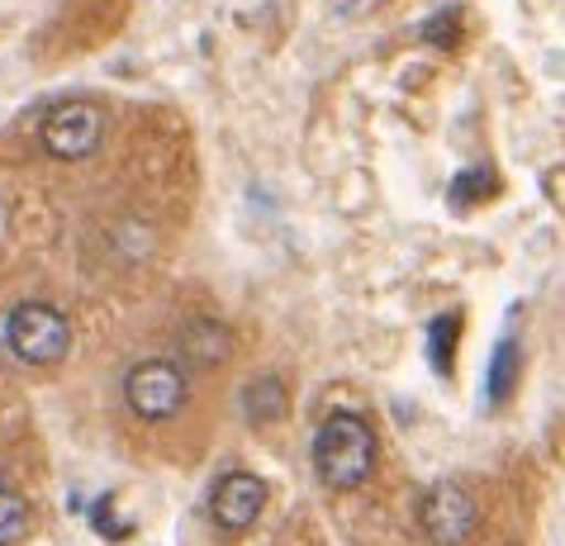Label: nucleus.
I'll use <instances>...</instances> for the list:
<instances>
[{
    "mask_svg": "<svg viewBox=\"0 0 565 546\" xmlns=\"http://www.w3.org/2000/svg\"><path fill=\"white\" fill-rule=\"evenodd\" d=\"M266 508V480H257L253 471H228L210 494V513L224 533H243L253 527Z\"/></svg>",
    "mask_w": 565,
    "mask_h": 546,
    "instance_id": "6",
    "label": "nucleus"
},
{
    "mask_svg": "<svg viewBox=\"0 0 565 546\" xmlns=\"http://www.w3.org/2000/svg\"><path fill=\"white\" fill-rule=\"evenodd\" d=\"M34 533V508H29L24 494L0 490V546H20Z\"/></svg>",
    "mask_w": 565,
    "mask_h": 546,
    "instance_id": "10",
    "label": "nucleus"
},
{
    "mask_svg": "<svg viewBox=\"0 0 565 546\" xmlns=\"http://www.w3.org/2000/svg\"><path fill=\"white\" fill-rule=\"evenodd\" d=\"M0 328H6V342L14 352V362L24 366H57L62 356L72 352V323L62 309L43 304V300H24L14 304L6 319H0Z\"/></svg>",
    "mask_w": 565,
    "mask_h": 546,
    "instance_id": "2",
    "label": "nucleus"
},
{
    "mask_svg": "<svg viewBox=\"0 0 565 546\" xmlns=\"http://www.w3.org/2000/svg\"><path fill=\"white\" fill-rule=\"evenodd\" d=\"M286 385H280V376H253L243 389V414L253 418V424H276V418H286Z\"/></svg>",
    "mask_w": 565,
    "mask_h": 546,
    "instance_id": "8",
    "label": "nucleus"
},
{
    "mask_svg": "<svg viewBox=\"0 0 565 546\" xmlns=\"http://www.w3.org/2000/svg\"><path fill=\"white\" fill-rule=\"evenodd\" d=\"M0 490H6V480H0Z\"/></svg>",
    "mask_w": 565,
    "mask_h": 546,
    "instance_id": "14",
    "label": "nucleus"
},
{
    "mask_svg": "<svg viewBox=\"0 0 565 546\" xmlns=\"http://www.w3.org/2000/svg\"><path fill=\"white\" fill-rule=\"evenodd\" d=\"M185 395H191V381L177 362H138L124 376V404L143 418V424H167L185 409Z\"/></svg>",
    "mask_w": 565,
    "mask_h": 546,
    "instance_id": "3",
    "label": "nucleus"
},
{
    "mask_svg": "<svg viewBox=\"0 0 565 546\" xmlns=\"http://www.w3.org/2000/svg\"><path fill=\"white\" fill-rule=\"evenodd\" d=\"M518 376H523V352H518V338H499V347L490 356V376H484V395H490V404H504L513 395Z\"/></svg>",
    "mask_w": 565,
    "mask_h": 546,
    "instance_id": "9",
    "label": "nucleus"
},
{
    "mask_svg": "<svg viewBox=\"0 0 565 546\" xmlns=\"http://www.w3.org/2000/svg\"><path fill=\"white\" fill-rule=\"evenodd\" d=\"M375 428L352 409L328 414L319 432H313V471H319L323 485L333 490H356L375 475Z\"/></svg>",
    "mask_w": 565,
    "mask_h": 546,
    "instance_id": "1",
    "label": "nucleus"
},
{
    "mask_svg": "<svg viewBox=\"0 0 565 546\" xmlns=\"http://www.w3.org/2000/svg\"><path fill=\"white\" fill-rule=\"evenodd\" d=\"M177 347H181V362H191L200 371H214V366H224L233 356V333L224 323H214V319H195V323L181 328Z\"/></svg>",
    "mask_w": 565,
    "mask_h": 546,
    "instance_id": "7",
    "label": "nucleus"
},
{
    "mask_svg": "<svg viewBox=\"0 0 565 546\" xmlns=\"http://www.w3.org/2000/svg\"><path fill=\"white\" fill-rule=\"evenodd\" d=\"M499 191V176L490 167H470V171H461L457 181H451V191H447V200H451V210H470V205H480V200H490Z\"/></svg>",
    "mask_w": 565,
    "mask_h": 546,
    "instance_id": "12",
    "label": "nucleus"
},
{
    "mask_svg": "<svg viewBox=\"0 0 565 546\" xmlns=\"http://www.w3.org/2000/svg\"><path fill=\"white\" fill-rule=\"evenodd\" d=\"M105 109L90 100H62L49 119H43V148L57 162H82L105 143Z\"/></svg>",
    "mask_w": 565,
    "mask_h": 546,
    "instance_id": "5",
    "label": "nucleus"
},
{
    "mask_svg": "<svg viewBox=\"0 0 565 546\" xmlns=\"http://www.w3.org/2000/svg\"><path fill=\"white\" fill-rule=\"evenodd\" d=\"M423 39H428L433 49H451V43H457V14H451V10L433 14V20L423 24Z\"/></svg>",
    "mask_w": 565,
    "mask_h": 546,
    "instance_id": "13",
    "label": "nucleus"
},
{
    "mask_svg": "<svg viewBox=\"0 0 565 546\" xmlns=\"http://www.w3.org/2000/svg\"><path fill=\"white\" fill-rule=\"evenodd\" d=\"M457 338H461V319L457 314H437L428 328V362L437 376H447L451 362H457Z\"/></svg>",
    "mask_w": 565,
    "mask_h": 546,
    "instance_id": "11",
    "label": "nucleus"
},
{
    "mask_svg": "<svg viewBox=\"0 0 565 546\" xmlns=\"http://www.w3.org/2000/svg\"><path fill=\"white\" fill-rule=\"evenodd\" d=\"M476 518L480 508L461 480H433L418 499V523L433 546H466L470 533H476Z\"/></svg>",
    "mask_w": 565,
    "mask_h": 546,
    "instance_id": "4",
    "label": "nucleus"
}]
</instances>
